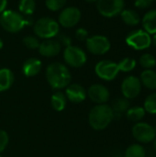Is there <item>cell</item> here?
I'll return each instance as SVG.
<instances>
[{
    "mask_svg": "<svg viewBox=\"0 0 156 157\" xmlns=\"http://www.w3.org/2000/svg\"><path fill=\"white\" fill-rule=\"evenodd\" d=\"M0 157H2V156H1V155H0Z\"/></svg>",
    "mask_w": 156,
    "mask_h": 157,
    "instance_id": "ab89813d",
    "label": "cell"
},
{
    "mask_svg": "<svg viewBox=\"0 0 156 157\" xmlns=\"http://www.w3.org/2000/svg\"><path fill=\"white\" fill-rule=\"evenodd\" d=\"M27 21L21 16V14L14 10H4L0 16V25L2 28L11 33L20 31Z\"/></svg>",
    "mask_w": 156,
    "mask_h": 157,
    "instance_id": "3957f363",
    "label": "cell"
},
{
    "mask_svg": "<svg viewBox=\"0 0 156 157\" xmlns=\"http://www.w3.org/2000/svg\"><path fill=\"white\" fill-rule=\"evenodd\" d=\"M120 16L124 23L129 26H136L141 21L137 12L132 9H123L120 13Z\"/></svg>",
    "mask_w": 156,
    "mask_h": 157,
    "instance_id": "7402d4cb",
    "label": "cell"
},
{
    "mask_svg": "<svg viewBox=\"0 0 156 157\" xmlns=\"http://www.w3.org/2000/svg\"><path fill=\"white\" fill-rule=\"evenodd\" d=\"M6 4H7V0H0V13H2L5 10Z\"/></svg>",
    "mask_w": 156,
    "mask_h": 157,
    "instance_id": "836d02e7",
    "label": "cell"
},
{
    "mask_svg": "<svg viewBox=\"0 0 156 157\" xmlns=\"http://www.w3.org/2000/svg\"><path fill=\"white\" fill-rule=\"evenodd\" d=\"M154 0H136L135 6L138 8H147L153 4Z\"/></svg>",
    "mask_w": 156,
    "mask_h": 157,
    "instance_id": "d6a6232c",
    "label": "cell"
},
{
    "mask_svg": "<svg viewBox=\"0 0 156 157\" xmlns=\"http://www.w3.org/2000/svg\"><path fill=\"white\" fill-rule=\"evenodd\" d=\"M140 63L146 70L152 69L156 65V59L154 55L150 53H144L140 58Z\"/></svg>",
    "mask_w": 156,
    "mask_h": 157,
    "instance_id": "4316f807",
    "label": "cell"
},
{
    "mask_svg": "<svg viewBox=\"0 0 156 157\" xmlns=\"http://www.w3.org/2000/svg\"><path fill=\"white\" fill-rule=\"evenodd\" d=\"M154 150H155L156 152V137L154 138Z\"/></svg>",
    "mask_w": 156,
    "mask_h": 157,
    "instance_id": "d590c367",
    "label": "cell"
},
{
    "mask_svg": "<svg viewBox=\"0 0 156 157\" xmlns=\"http://www.w3.org/2000/svg\"><path fill=\"white\" fill-rule=\"evenodd\" d=\"M36 2L35 0H20L18 8L19 11L25 15H31L35 11Z\"/></svg>",
    "mask_w": 156,
    "mask_h": 157,
    "instance_id": "d4e9b609",
    "label": "cell"
},
{
    "mask_svg": "<svg viewBox=\"0 0 156 157\" xmlns=\"http://www.w3.org/2000/svg\"><path fill=\"white\" fill-rule=\"evenodd\" d=\"M143 109L148 113L156 114V93L151 94L146 98Z\"/></svg>",
    "mask_w": 156,
    "mask_h": 157,
    "instance_id": "83f0119b",
    "label": "cell"
},
{
    "mask_svg": "<svg viewBox=\"0 0 156 157\" xmlns=\"http://www.w3.org/2000/svg\"><path fill=\"white\" fill-rule=\"evenodd\" d=\"M127 44L135 50H145L152 44V38L145 30H135L130 33L126 39Z\"/></svg>",
    "mask_w": 156,
    "mask_h": 157,
    "instance_id": "52a82bcc",
    "label": "cell"
},
{
    "mask_svg": "<svg viewBox=\"0 0 156 157\" xmlns=\"http://www.w3.org/2000/svg\"><path fill=\"white\" fill-rule=\"evenodd\" d=\"M121 91L123 97L127 99H133L137 98L142 91V83L140 79L134 75L126 77L122 82Z\"/></svg>",
    "mask_w": 156,
    "mask_h": 157,
    "instance_id": "8fae6325",
    "label": "cell"
},
{
    "mask_svg": "<svg viewBox=\"0 0 156 157\" xmlns=\"http://www.w3.org/2000/svg\"><path fill=\"white\" fill-rule=\"evenodd\" d=\"M63 59L69 66L79 68L86 63L87 58L86 52L81 48L69 45L63 52Z\"/></svg>",
    "mask_w": 156,
    "mask_h": 157,
    "instance_id": "5b68a950",
    "label": "cell"
},
{
    "mask_svg": "<svg viewBox=\"0 0 156 157\" xmlns=\"http://www.w3.org/2000/svg\"><path fill=\"white\" fill-rule=\"evenodd\" d=\"M39 52L42 56L52 57L56 56L61 52V43L58 40L48 39L40 43Z\"/></svg>",
    "mask_w": 156,
    "mask_h": 157,
    "instance_id": "9a60e30c",
    "label": "cell"
},
{
    "mask_svg": "<svg viewBox=\"0 0 156 157\" xmlns=\"http://www.w3.org/2000/svg\"><path fill=\"white\" fill-rule=\"evenodd\" d=\"M154 131H155V133H156V126L155 127H154Z\"/></svg>",
    "mask_w": 156,
    "mask_h": 157,
    "instance_id": "f35d334b",
    "label": "cell"
},
{
    "mask_svg": "<svg viewBox=\"0 0 156 157\" xmlns=\"http://www.w3.org/2000/svg\"><path fill=\"white\" fill-rule=\"evenodd\" d=\"M86 48L93 54L102 55L109 51L110 42L107 37L102 35H96L86 39Z\"/></svg>",
    "mask_w": 156,
    "mask_h": 157,
    "instance_id": "30bf717a",
    "label": "cell"
},
{
    "mask_svg": "<svg viewBox=\"0 0 156 157\" xmlns=\"http://www.w3.org/2000/svg\"><path fill=\"white\" fill-rule=\"evenodd\" d=\"M59 23L51 17H41L34 25V33L39 38L52 39L59 33Z\"/></svg>",
    "mask_w": 156,
    "mask_h": 157,
    "instance_id": "277c9868",
    "label": "cell"
},
{
    "mask_svg": "<svg viewBox=\"0 0 156 157\" xmlns=\"http://www.w3.org/2000/svg\"><path fill=\"white\" fill-rule=\"evenodd\" d=\"M95 72L99 78L106 81H111L117 77L120 69L118 63L112 61L103 60L96 64Z\"/></svg>",
    "mask_w": 156,
    "mask_h": 157,
    "instance_id": "ba28073f",
    "label": "cell"
},
{
    "mask_svg": "<svg viewBox=\"0 0 156 157\" xmlns=\"http://www.w3.org/2000/svg\"><path fill=\"white\" fill-rule=\"evenodd\" d=\"M152 41H153V43L156 46V33L155 34H154V37H153V40H152Z\"/></svg>",
    "mask_w": 156,
    "mask_h": 157,
    "instance_id": "e575fe53",
    "label": "cell"
},
{
    "mask_svg": "<svg viewBox=\"0 0 156 157\" xmlns=\"http://www.w3.org/2000/svg\"><path fill=\"white\" fill-rule=\"evenodd\" d=\"M46 78L53 89H63L70 85L72 75L66 65L60 63H53L46 69Z\"/></svg>",
    "mask_w": 156,
    "mask_h": 157,
    "instance_id": "6da1fadb",
    "label": "cell"
},
{
    "mask_svg": "<svg viewBox=\"0 0 156 157\" xmlns=\"http://www.w3.org/2000/svg\"><path fill=\"white\" fill-rule=\"evenodd\" d=\"M114 114L112 109L108 104L95 106L89 112L88 122L91 128L96 131L105 130L113 121Z\"/></svg>",
    "mask_w": 156,
    "mask_h": 157,
    "instance_id": "7a4b0ae2",
    "label": "cell"
},
{
    "mask_svg": "<svg viewBox=\"0 0 156 157\" xmlns=\"http://www.w3.org/2000/svg\"><path fill=\"white\" fill-rule=\"evenodd\" d=\"M23 43H24V45L27 48L32 49V50L37 49L40 46L39 40L36 37H34V36H27V37H25L23 39Z\"/></svg>",
    "mask_w": 156,
    "mask_h": 157,
    "instance_id": "f546056e",
    "label": "cell"
},
{
    "mask_svg": "<svg viewBox=\"0 0 156 157\" xmlns=\"http://www.w3.org/2000/svg\"><path fill=\"white\" fill-rule=\"evenodd\" d=\"M114 118L115 117H120L123 113H126L127 110L130 109V102L129 99L126 98H118L116 100L113 101V104L111 106Z\"/></svg>",
    "mask_w": 156,
    "mask_h": 157,
    "instance_id": "d6986e66",
    "label": "cell"
},
{
    "mask_svg": "<svg viewBox=\"0 0 156 157\" xmlns=\"http://www.w3.org/2000/svg\"><path fill=\"white\" fill-rule=\"evenodd\" d=\"M144 30L149 34L156 33V9L147 12L143 18Z\"/></svg>",
    "mask_w": 156,
    "mask_h": 157,
    "instance_id": "ac0fdd59",
    "label": "cell"
},
{
    "mask_svg": "<svg viewBox=\"0 0 156 157\" xmlns=\"http://www.w3.org/2000/svg\"><path fill=\"white\" fill-rule=\"evenodd\" d=\"M9 142V138L7 133L5 131L0 130V154L6 148Z\"/></svg>",
    "mask_w": 156,
    "mask_h": 157,
    "instance_id": "4dcf8cb0",
    "label": "cell"
},
{
    "mask_svg": "<svg viewBox=\"0 0 156 157\" xmlns=\"http://www.w3.org/2000/svg\"><path fill=\"white\" fill-rule=\"evenodd\" d=\"M145 150L140 144H131L125 152V157H145Z\"/></svg>",
    "mask_w": 156,
    "mask_h": 157,
    "instance_id": "cb8c5ba5",
    "label": "cell"
},
{
    "mask_svg": "<svg viewBox=\"0 0 156 157\" xmlns=\"http://www.w3.org/2000/svg\"><path fill=\"white\" fill-rule=\"evenodd\" d=\"M66 3V0H46L45 5L48 9L51 11H58L62 9Z\"/></svg>",
    "mask_w": 156,
    "mask_h": 157,
    "instance_id": "f1b7e54d",
    "label": "cell"
},
{
    "mask_svg": "<svg viewBox=\"0 0 156 157\" xmlns=\"http://www.w3.org/2000/svg\"><path fill=\"white\" fill-rule=\"evenodd\" d=\"M142 85L149 89H156V72L152 69L144 70L140 79Z\"/></svg>",
    "mask_w": 156,
    "mask_h": 157,
    "instance_id": "ffe728a7",
    "label": "cell"
},
{
    "mask_svg": "<svg viewBox=\"0 0 156 157\" xmlns=\"http://www.w3.org/2000/svg\"><path fill=\"white\" fill-rule=\"evenodd\" d=\"M75 37L78 40H86V39L88 38V32L86 29L80 28L75 31Z\"/></svg>",
    "mask_w": 156,
    "mask_h": 157,
    "instance_id": "1f68e13d",
    "label": "cell"
},
{
    "mask_svg": "<svg viewBox=\"0 0 156 157\" xmlns=\"http://www.w3.org/2000/svg\"><path fill=\"white\" fill-rule=\"evenodd\" d=\"M14 74L7 68L0 69V92L9 89L14 83Z\"/></svg>",
    "mask_w": 156,
    "mask_h": 157,
    "instance_id": "e0dca14e",
    "label": "cell"
},
{
    "mask_svg": "<svg viewBox=\"0 0 156 157\" xmlns=\"http://www.w3.org/2000/svg\"><path fill=\"white\" fill-rule=\"evenodd\" d=\"M80 18V10L74 6H68L61 12L59 16V23L64 28H73L79 22Z\"/></svg>",
    "mask_w": 156,
    "mask_h": 157,
    "instance_id": "7c38bea8",
    "label": "cell"
},
{
    "mask_svg": "<svg viewBox=\"0 0 156 157\" xmlns=\"http://www.w3.org/2000/svg\"><path fill=\"white\" fill-rule=\"evenodd\" d=\"M97 8L102 16L112 17L121 13L124 0H97Z\"/></svg>",
    "mask_w": 156,
    "mask_h": 157,
    "instance_id": "8992f818",
    "label": "cell"
},
{
    "mask_svg": "<svg viewBox=\"0 0 156 157\" xmlns=\"http://www.w3.org/2000/svg\"><path fill=\"white\" fill-rule=\"evenodd\" d=\"M2 47H3V41H2V40L0 39V50L2 49Z\"/></svg>",
    "mask_w": 156,
    "mask_h": 157,
    "instance_id": "8d00e7d4",
    "label": "cell"
},
{
    "mask_svg": "<svg viewBox=\"0 0 156 157\" xmlns=\"http://www.w3.org/2000/svg\"><path fill=\"white\" fill-rule=\"evenodd\" d=\"M86 94L90 100L97 105L106 104L110 97L108 89L101 84L92 85L86 91Z\"/></svg>",
    "mask_w": 156,
    "mask_h": 157,
    "instance_id": "4fadbf2b",
    "label": "cell"
},
{
    "mask_svg": "<svg viewBox=\"0 0 156 157\" xmlns=\"http://www.w3.org/2000/svg\"><path fill=\"white\" fill-rule=\"evenodd\" d=\"M42 64L39 59L29 58L25 61L22 65V72L27 77H32L37 75L41 70Z\"/></svg>",
    "mask_w": 156,
    "mask_h": 157,
    "instance_id": "2e32d148",
    "label": "cell"
},
{
    "mask_svg": "<svg viewBox=\"0 0 156 157\" xmlns=\"http://www.w3.org/2000/svg\"><path fill=\"white\" fill-rule=\"evenodd\" d=\"M145 113L146 111L143 107H132L127 110L126 115L130 121L137 123V122H140L144 118Z\"/></svg>",
    "mask_w": 156,
    "mask_h": 157,
    "instance_id": "603a6c76",
    "label": "cell"
},
{
    "mask_svg": "<svg viewBox=\"0 0 156 157\" xmlns=\"http://www.w3.org/2000/svg\"><path fill=\"white\" fill-rule=\"evenodd\" d=\"M85 1H86V2H96L97 0H85Z\"/></svg>",
    "mask_w": 156,
    "mask_h": 157,
    "instance_id": "74e56055",
    "label": "cell"
},
{
    "mask_svg": "<svg viewBox=\"0 0 156 157\" xmlns=\"http://www.w3.org/2000/svg\"><path fill=\"white\" fill-rule=\"evenodd\" d=\"M51 107L56 111L63 110L65 109L66 103H67V98H66L65 94H63L61 91L55 92L51 98Z\"/></svg>",
    "mask_w": 156,
    "mask_h": 157,
    "instance_id": "44dd1931",
    "label": "cell"
},
{
    "mask_svg": "<svg viewBox=\"0 0 156 157\" xmlns=\"http://www.w3.org/2000/svg\"><path fill=\"white\" fill-rule=\"evenodd\" d=\"M118 66H119L120 71H122V72H125V73L131 72L135 68L136 61L134 59H132V58L127 57V58H124L123 60H121L118 63Z\"/></svg>",
    "mask_w": 156,
    "mask_h": 157,
    "instance_id": "484cf974",
    "label": "cell"
},
{
    "mask_svg": "<svg viewBox=\"0 0 156 157\" xmlns=\"http://www.w3.org/2000/svg\"><path fill=\"white\" fill-rule=\"evenodd\" d=\"M132 135L140 143L149 144L156 137L155 131L153 126L146 122H137L132 128Z\"/></svg>",
    "mask_w": 156,
    "mask_h": 157,
    "instance_id": "9c48e42d",
    "label": "cell"
},
{
    "mask_svg": "<svg viewBox=\"0 0 156 157\" xmlns=\"http://www.w3.org/2000/svg\"><path fill=\"white\" fill-rule=\"evenodd\" d=\"M65 96L66 98L73 102V103H81L83 102L86 97V89L79 84H70L65 90Z\"/></svg>",
    "mask_w": 156,
    "mask_h": 157,
    "instance_id": "5bb4252c",
    "label": "cell"
}]
</instances>
